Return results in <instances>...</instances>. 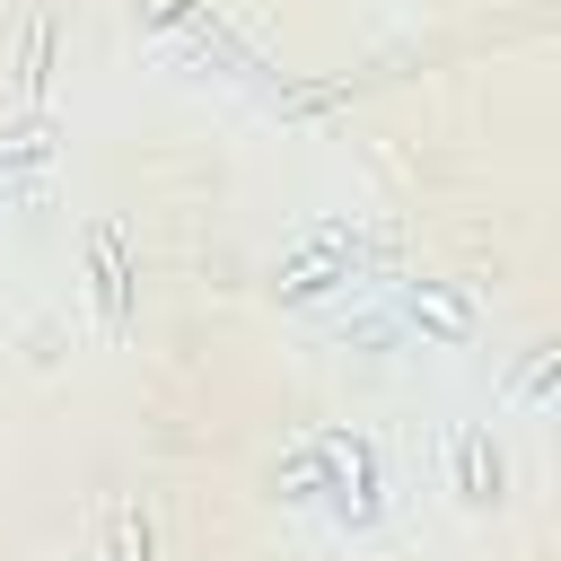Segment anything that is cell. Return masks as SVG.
Wrapping results in <instances>:
<instances>
[{"label":"cell","mask_w":561,"mask_h":561,"mask_svg":"<svg viewBox=\"0 0 561 561\" xmlns=\"http://www.w3.org/2000/svg\"><path fill=\"white\" fill-rule=\"evenodd\" d=\"M456 465H465V500H500V447H491L482 430L456 438Z\"/></svg>","instance_id":"1"}]
</instances>
